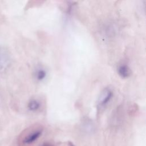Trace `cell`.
<instances>
[{
	"label": "cell",
	"mask_w": 146,
	"mask_h": 146,
	"mask_svg": "<svg viewBox=\"0 0 146 146\" xmlns=\"http://www.w3.org/2000/svg\"><path fill=\"white\" fill-rule=\"evenodd\" d=\"M43 130L40 127H36L30 131L23 138V143L25 144H30L37 140L42 135Z\"/></svg>",
	"instance_id": "2"
},
{
	"label": "cell",
	"mask_w": 146,
	"mask_h": 146,
	"mask_svg": "<svg viewBox=\"0 0 146 146\" xmlns=\"http://www.w3.org/2000/svg\"><path fill=\"white\" fill-rule=\"evenodd\" d=\"M113 97V91L110 87L104 88L100 92L98 100L97 108L98 110L104 109L111 102Z\"/></svg>",
	"instance_id": "1"
},
{
	"label": "cell",
	"mask_w": 146,
	"mask_h": 146,
	"mask_svg": "<svg viewBox=\"0 0 146 146\" xmlns=\"http://www.w3.org/2000/svg\"><path fill=\"white\" fill-rule=\"evenodd\" d=\"M34 76L37 82H42L47 76V71L44 67L38 66L34 70Z\"/></svg>",
	"instance_id": "3"
},
{
	"label": "cell",
	"mask_w": 146,
	"mask_h": 146,
	"mask_svg": "<svg viewBox=\"0 0 146 146\" xmlns=\"http://www.w3.org/2000/svg\"><path fill=\"white\" fill-rule=\"evenodd\" d=\"M42 146H50V145H48V144H43Z\"/></svg>",
	"instance_id": "6"
},
{
	"label": "cell",
	"mask_w": 146,
	"mask_h": 146,
	"mask_svg": "<svg viewBox=\"0 0 146 146\" xmlns=\"http://www.w3.org/2000/svg\"><path fill=\"white\" fill-rule=\"evenodd\" d=\"M42 107V103L39 100L36 98L31 99L27 103V110L31 112H35L40 110Z\"/></svg>",
	"instance_id": "5"
},
{
	"label": "cell",
	"mask_w": 146,
	"mask_h": 146,
	"mask_svg": "<svg viewBox=\"0 0 146 146\" xmlns=\"http://www.w3.org/2000/svg\"><path fill=\"white\" fill-rule=\"evenodd\" d=\"M117 72L118 75L122 78L125 79L130 76L131 74V70L129 66L125 64H120L117 68Z\"/></svg>",
	"instance_id": "4"
}]
</instances>
